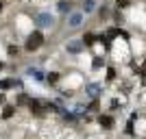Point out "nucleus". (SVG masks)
<instances>
[{"label":"nucleus","mask_w":146,"mask_h":139,"mask_svg":"<svg viewBox=\"0 0 146 139\" xmlns=\"http://www.w3.org/2000/svg\"><path fill=\"white\" fill-rule=\"evenodd\" d=\"M26 74H29V76H35L37 80H42V78H44L42 70H37V67H29V70H26Z\"/></svg>","instance_id":"obj_5"},{"label":"nucleus","mask_w":146,"mask_h":139,"mask_svg":"<svg viewBox=\"0 0 146 139\" xmlns=\"http://www.w3.org/2000/svg\"><path fill=\"white\" fill-rule=\"evenodd\" d=\"M118 5H122V7H127V5H129V0H118Z\"/></svg>","instance_id":"obj_14"},{"label":"nucleus","mask_w":146,"mask_h":139,"mask_svg":"<svg viewBox=\"0 0 146 139\" xmlns=\"http://www.w3.org/2000/svg\"><path fill=\"white\" fill-rule=\"evenodd\" d=\"M42 42H44L42 33H33V35L29 37V42H26V48H29V50H35V48L42 46Z\"/></svg>","instance_id":"obj_1"},{"label":"nucleus","mask_w":146,"mask_h":139,"mask_svg":"<svg viewBox=\"0 0 146 139\" xmlns=\"http://www.w3.org/2000/svg\"><path fill=\"white\" fill-rule=\"evenodd\" d=\"M98 89H100L98 85H87V94H90V96H94V98L98 96Z\"/></svg>","instance_id":"obj_8"},{"label":"nucleus","mask_w":146,"mask_h":139,"mask_svg":"<svg viewBox=\"0 0 146 139\" xmlns=\"http://www.w3.org/2000/svg\"><path fill=\"white\" fill-rule=\"evenodd\" d=\"M85 43H87V46H92V43H94V35H87L85 37Z\"/></svg>","instance_id":"obj_12"},{"label":"nucleus","mask_w":146,"mask_h":139,"mask_svg":"<svg viewBox=\"0 0 146 139\" xmlns=\"http://www.w3.org/2000/svg\"><path fill=\"white\" fill-rule=\"evenodd\" d=\"M0 67H2V63H0Z\"/></svg>","instance_id":"obj_15"},{"label":"nucleus","mask_w":146,"mask_h":139,"mask_svg":"<svg viewBox=\"0 0 146 139\" xmlns=\"http://www.w3.org/2000/svg\"><path fill=\"white\" fill-rule=\"evenodd\" d=\"M52 22H55V20H52V15H50V13H39V15H37V20H35V24L42 26V28L52 26Z\"/></svg>","instance_id":"obj_2"},{"label":"nucleus","mask_w":146,"mask_h":139,"mask_svg":"<svg viewBox=\"0 0 146 139\" xmlns=\"http://www.w3.org/2000/svg\"><path fill=\"white\" fill-rule=\"evenodd\" d=\"M100 124H103L105 128H111V124H113V120H111L109 115H103V117H100Z\"/></svg>","instance_id":"obj_6"},{"label":"nucleus","mask_w":146,"mask_h":139,"mask_svg":"<svg viewBox=\"0 0 146 139\" xmlns=\"http://www.w3.org/2000/svg\"><path fill=\"white\" fill-rule=\"evenodd\" d=\"M68 9H70V2H59V11L61 13H66Z\"/></svg>","instance_id":"obj_11"},{"label":"nucleus","mask_w":146,"mask_h":139,"mask_svg":"<svg viewBox=\"0 0 146 139\" xmlns=\"http://www.w3.org/2000/svg\"><path fill=\"white\" fill-rule=\"evenodd\" d=\"M94 2H96V0H85V2H83V9H85V13H90V11H94Z\"/></svg>","instance_id":"obj_7"},{"label":"nucleus","mask_w":146,"mask_h":139,"mask_svg":"<svg viewBox=\"0 0 146 139\" xmlns=\"http://www.w3.org/2000/svg\"><path fill=\"white\" fill-rule=\"evenodd\" d=\"M0 9H2V7H0Z\"/></svg>","instance_id":"obj_16"},{"label":"nucleus","mask_w":146,"mask_h":139,"mask_svg":"<svg viewBox=\"0 0 146 139\" xmlns=\"http://www.w3.org/2000/svg\"><path fill=\"white\" fill-rule=\"evenodd\" d=\"M81 20H83V13H72L70 20H68V24H70V26H79Z\"/></svg>","instance_id":"obj_3"},{"label":"nucleus","mask_w":146,"mask_h":139,"mask_svg":"<svg viewBox=\"0 0 146 139\" xmlns=\"http://www.w3.org/2000/svg\"><path fill=\"white\" fill-rule=\"evenodd\" d=\"M103 65V59H94V67H100Z\"/></svg>","instance_id":"obj_13"},{"label":"nucleus","mask_w":146,"mask_h":139,"mask_svg":"<svg viewBox=\"0 0 146 139\" xmlns=\"http://www.w3.org/2000/svg\"><path fill=\"white\" fill-rule=\"evenodd\" d=\"M81 48H83L81 42H70L68 43V52H74V55H76V52H81Z\"/></svg>","instance_id":"obj_4"},{"label":"nucleus","mask_w":146,"mask_h":139,"mask_svg":"<svg viewBox=\"0 0 146 139\" xmlns=\"http://www.w3.org/2000/svg\"><path fill=\"white\" fill-rule=\"evenodd\" d=\"M11 115H13V107H7V109L2 111V117H5V120H7V117H11Z\"/></svg>","instance_id":"obj_10"},{"label":"nucleus","mask_w":146,"mask_h":139,"mask_svg":"<svg viewBox=\"0 0 146 139\" xmlns=\"http://www.w3.org/2000/svg\"><path fill=\"white\" fill-rule=\"evenodd\" d=\"M13 85H15V80H11V78L0 80V89H9V87H13Z\"/></svg>","instance_id":"obj_9"}]
</instances>
